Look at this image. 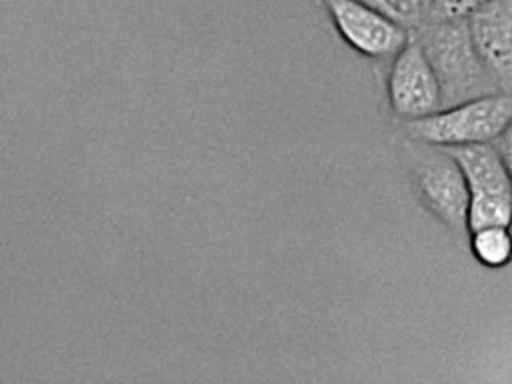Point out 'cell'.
I'll return each instance as SVG.
<instances>
[{"label":"cell","instance_id":"1","mask_svg":"<svg viewBox=\"0 0 512 384\" xmlns=\"http://www.w3.org/2000/svg\"><path fill=\"white\" fill-rule=\"evenodd\" d=\"M412 34L420 42L438 78L442 108L484 94L500 92L476 52L468 20H422V24Z\"/></svg>","mask_w":512,"mask_h":384},{"label":"cell","instance_id":"2","mask_svg":"<svg viewBox=\"0 0 512 384\" xmlns=\"http://www.w3.org/2000/svg\"><path fill=\"white\" fill-rule=\"evenodd\" d=\"M400 158L420 206L454 236L468 232V186L450 150L402 134Z\"/></svg>","mask_w":512,"mask_h":384},{"label":"cell","instance_id":"3","mask_svg":"<svg viewBox=\"0 0 512 384\" xmlns=\"http://www.w3.org/2000/svg\"><path fill=\"white\" fill-rule=\"evenodd\" d=\"M512 120V94L492 92L444 106L428 116L400 122L402 134L442 146L458 148L472 144H492Z\"/></svg>","mask_w":512,"mask_h":384},{"label":"cell","instance_id":"4","mask_svg":"<svg viewBox=\"0 0 512 384\" xmlns=\"http://www.w3.org/2000/svg\"><path fill=\"white\" fill-rule=\"evenodd\" d=\"M468 186V232L490 224H512V180L494 144L448 148Z\"/></svg>","mask_w":512,"mask_h":384},{"label":"cell","instance_id":"5","mask_svg":"<svg viewBox=\"0 0 512 384\" xmlns=\"http://www.w3.org/2000/svg\"><path fill=\"white\" fill-rule=\"evenodd\" d=\"M386 98L392 114L400 122L416 120L442 108L438 78L414 34L406 46L392 56L386 76Z\"/></svg>","mask_w":512,"mask_h":384},{"label":"cell","instance_id":"6","mask_svg":"<svg viewBox=\"0 0 512 384\" xmlns=\"http://www.w3.org/2000/svg\"><path fill=\"white\" fill-rule=\"evenodd\" d=\"M322 4L338 36L362 56L392 58L412 36L404 24L358 0H322Z\"/></svg>","mask_w":512,"mask_h":384},{"label":"cell","instance_id":"7","mask_svg":"<svg viewBox=\"0 0 512 384\" xmlns=\"http://www.w3.org/2000/svg\"><path fill=\"white\" fill-rule=\"evenodd\" d=\"M468 28L494 84L512 94V0H484L468 18Z\"/></svg>","mask_w":512,"mask_h":384},{"label":"cell","instance_id":"8","mask_svg":"<svg viewBox=\"0 0 512 384\" xmlns=\"http://www.w3.org/2000/svg\"><path fill=\"white\" fill-rule=\"evenodd\" d=\"M468 246L484 268H504L512 262V230L506 224L480 226L468 232Z\"/></svg>","mask_w":512,"mask_h":384},{"label":"cell","instance_id":"9","mask_svg":"<svg viewBox=\"0 0 512 384\" xmlns=\"http://www.w3.org/2000/svg\"><path fill=\"white\" fill-rule=\"evenodd\" d=\"M358 2L394 18L396 22L404 24L412 32L422 24L424 12H426L424 0H358Z\"/></svg>","mask_w":512,"mask_h":384},{"label":"cell","instance_id":"10","mask_svg":"<svg viewBox=\"0 0 512 384\" xmlns=\"http://www.w3.org/2000/svg\"><path fill=\"white\" fill-rule=\"evenodd\" d=\"M484 0H428L424 20L434 22H456L468 20Z\"/></svg>","mask_w":512,"mask_h":384},{"label":"cell","instance_id":"11","mask_svg":"<svg viewBox=\"0 0 512 384\" xmlns=\"http://www.w3.org/2000/svg\"><path fill=\"white\" fill-rule=\"evenodd\" d=\"M492 144L498 150V154L510 174V180H512V120L508 122V126L502 130V134Z\"/></svg>","mask_w":512,"mask_h":384},{"label":"cell","instance_id":"12","mask_svg":"<svg viewBox=\"0 0 512 384\" xmlns=\"http://www.w3.org/2000/svg\"><path fill=\"white\" fill-rule=\"evenodd\" d=\"M424 2H426V4H428V0H424Z\"/></svg>","mask_w":512,"mask_h":384}]
</instances>
